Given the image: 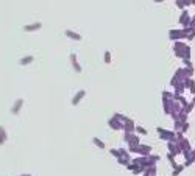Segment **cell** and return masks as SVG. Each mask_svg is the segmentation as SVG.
Instances as JSON below:
<instances>
[{
	"label": "cell",
	"mask_w": 195,
	"mask_h": 176,
	"mask_svg": "<svg viewBox=\"0 0 195 176\" xmlns=\"http://www.w3.org/2000/svg\"><path fill=\"white\" fill-rule=\"evenodd\" d=\"M173 51H175L176 58H181V61L183 59H190V56H192L190 45L183 42V40H176V42L173 44Z\"/></svg>",
	"instance_id": "6da1fadb"
},
{
	"label": "cell",
	"mask_w": 195,
	"mask_h": 176,
	"mask_svg": "<svg viewBox=\"0 0 195 176\" xmlns=\"http://www.w3.org/2000/svg\"><path fill=\"white\" fill-rule=\"evenodd\" d=\"M168 37H170V40L176 42V40L186 39V37H187V33H186L183 28H175V30H170V31H168Z\"/></svg>",
	"instance_id": "7a4b0ae2"
},
{
	"label": "cell",
	"mask_w": 195,
	"mask_h": 176,
	"mask_svg": "<svg viewBox=\"0 0 195 176\" xmlns=\"http://www.w3.org/2000/svg\"><path fill=\"white\" fill-rule=\"evenodd\" d=\"M190 14H189V11L187 9H183L181 11V16H179V23H181V26H190Z\"/></svg>",
	"instance_id": "3957f363"
},
{
	"label": "cell",
	"mask_w": 195,
	"mask_h": 176,
	"mask_svg": "<svg viewBox=\"0 0 195 176\" xmlns=\"http://www.w3.org/2000/svg\"><path fill=\"white\" fill-rule=\"evenodd\" d=\"M176 143L181 148V151H192V145H190V142L186 137H183V139H181L179 142H176Z\"/></svg>",
	"instance_id": "277c9868"
},
{
	"label": "cell",
	"mask_w": 195,
	"mask_h": 176,
	"mask_svg": "<svg viewBox=\"0 0 195 176\" xmlns=\"http://www.w3.org/2000/svg\"><path fill=\"white\" fill-rule=\"evenodd\" d=\"M184 86H186V89L190 90L192 95H195V79H193V78H187V79L184 81Z\"/></svg>",
	"instance_id": "5b68a950"
},
{
	"label": "cell",
	"mask_w": 195,
	"mask_h": 176,
	"mask_svg": "<svg viewBox=\"0 0 195 176\" xmlns=\"http://www.w3.org/2000/svg\"><path fill=\"white\" fill-rule=\"evenodd\" d=\"M187 117H189V114H186V112H184V109L178 114V120H181L183 123H186V121H187Z\"/></svg>",
	"instance_id": "8992f818"
},
{
	"label": "cell",
	"mask_w": 195,
	"mask_h": 176,
	"mask_svg": "<svg viewBox=\"0 0 195 176\" xmlns=\"http://www.w3.org/2000/svg\"><path fill=\"white\" fill-rule=\"evenodd\" d=\"M125 129H126V132H129V131H133V129H134V123H133V120L125 121Z\"/></svg>",
	"instance_id": "52a82bcc"
},
{
	"label": "cell",
	"mask_w": 195,
	"mask_h": 176,
	"mask_svg": "<svg viewBox=\"0 0 195 176\" xmlns=\"http://www.w3.org/2000/svg\"><path fill=\"white\" fill-rule=\"evenodd\" d=\"M186 167H184V164L183 165H178L176 168H173V173H172V176H178V174H181V171H183Z\"/></svg>",
	"instance_id": "ba28073f"
},
{
	"label": "cell",
	"mask_w": 195,
	"mask_h": 176,
	"mask_svg": "<svg viewBox=\"0 0 195 176\" xmlns=\"http://www.w3.org/2000/svg\"><path fill=\"white\" fill-rule=\"evenodd\" d=\"M193 107H195V103H193V101L190 100V101H189V104H187V106L184 107V112H186V114H190Z\"/></svg>",
	"instance_id": "9c48e42d"
},
{
	"label": "cell",
	"mask_w": 195,
	"mask_h": 176,
	"mask_svg": "<svg viewBox=\"0 0 195 176\" xmlns=\"http://www.w3.org/2000/svg\"><path fill=\"white\" fill-rule=\"evenodd\" d=\"M176 101H179V104L183 106V109H184V107H186V106L189 104V101H187V100H186V98H184L183 95H181V97H178V98H176Z\"/></svg>",
	"instance_id": "30bf717a"
},
{
	"label": "cell",
	"mask_w": 195,
	"mask_h": 176,
	"mask_svg": "<svg viewBox=\"0 0 195 176\" xmlns=\"http://www.w3.org/2000/svg\"><path fill=\"white\" fill-rule=\"evenodd\" d=\"M181 128H183V121L181 120H175V132H178V131H181Z\"/></svg>",
	"instance_id": "8fae6325"
},
{
	"label": "cell",
	"mask_w": 195,
	"mask_h": 176,
	"mask_svg": "<svg viewBox=\"0 0 195 176\" xmlns=\"http://www.w3.org/2000/svg\"><path fill=\"white\" fill-rule=\"evenodd\" d=\"M176 6L183 11V9H186V5H184V0H176Z\"/></svg>",
	"instance_id": "7c38bea8"
},
{
	"label": "cell",
	"mask_w": 195,
	"mask_h": 176,
	"mask_svg": "<svg viewBox=\"0 0 195 176\" xmlns=\"http://www.w3.org/2000/svg\"><path fill=\"white\" fill-rule=\"evenodd\" d=\"M183 64H184L186 67H189V69H193V64H192L190 59H183Z\"/></svg>",
	"instance_id": "4fadbf2b"
},
{
	"label": "cell",
	"mask_w": 195,
	"mask_h": 176,
	"mask_svg": "<svg viewBox=\"0 0 195 176\" xmlns=\"http://www.w3.org/2000/svg\"><path fill=\"white\" fill-rule=\"evenodd\" d=\"M189 131V121H186V123H183V128H181V132H187Z\"/></svg>",
	"instance_id": "5bb4252c"
},
{
	"label": "cell",
	"mask_w": 195,
	"mask_h": 176,
	"mask_svg": "<svg viewBox=\"0 0 195 176\" xmlns=\"http://www.w3.org/2000/svg\"><path fill=\"white\" fill-rule=\"evenodd\" d=\"M162 98H173V95H172L170 92H167V90H164V92H162Z\"/></svg>",
	"instance_id": "9a60e30c"
},
{
	"label": "cell",
	"mask_w": 195,
	"mask_h": 176,
	"mask_svg": "<svg viewBox=\"0 0 195 176\" xmlns=\"http://www.w3.org/2000/svg\"><path fill=\"white\" fill-rule=\"evenodd\" d=\"M136 131H137V132H140V134H147V129H144L142 126H137V128H136Z\"/></svg>",
	"instance_id": "2e32d148"
},
{
	"label": "cell",
	"mask_w": 195,
	"mask_h": 176,
	"mask_svg": "<svg viewBox=\"0 0 195 176\" xmlns=\"http://www.w3.org/2000/svg\"><path fill=\"white\" fill-rule=\"evenodd\" d=\"M186 39H187V40H193V39H195V31H193V33H189Z\"/></svg>",
	"instance_id": "e0dca14e"
},
{
	"label": "cell",
	"mask_w": 195,
	"mask_h": 176,
	"mask_svg": "<svg viewBox=\"0 0 195 176\" xmlns=\"http://www.w3.org/2000/svg\"><path fill=\"white\" fill-rule=\"evenodd\" d=\"M94 142H95V143H97V145H98L100 148H103V146H105V145H103V142H100L98 139H94Z\"/></svg>",
	"instance_id": "ac0fdd59"
},
{
	"label": "cell",
	"mask_w": 195,
	"mask_h": 176,
	"mask_svg": "<svg viewBox=\"0 0 195 176\" xmlns=\"http://www.w3.org/2000/svg\"><path fill=\"white\" fill-rule=\"evenodd\" d=\"M105 59H106V62H109V61H111V56H109V53H106V55H105Z\"/></svg>",
	"instance_id": "d6986e66"
},
{
	"label": "cell",
	"mask_w": 195,
	"mask_h": 176,
	"mask_svg": "<svg viewBox=\"0 0 195 176\" xmlns=\"http://www.w3.org/2000/svg\"><path fill=\"white\" fill-rule=\"evenodd\" d=\"M154 2H165V0H154Z\"/></svg>",
	"instance_id": "ffe728a7"
},
{
	"label": "cell",
	"mask_w": 195,
	"mask_h": 176,
	"mask_svg": "<svg viewBox=\"0 0 195 176\" xmlns=\"http://www.w3.org/2000/svg\"><path fill=\"white\" fill-rule=\"evenodd\" d=\"M192 101H193V103H195V95H193V98H192Z\"/></svg>",
	"instance_id": "44dd1931"
},
{
	"label": "cell",
	"mask_w": 195,
	"mask_h": 176,
	"mask_svg": "<svg viewBox=\"0 0 195 176\" xmlns=\"http://www.w3.org/2000/svg\"><path fill=\"white\" fill-rule=\"evenodd\" d=\"M192 154H195V150H192Z\"/></svg>",
	"instance_id": "7402d4cb"
}]
</instances>
